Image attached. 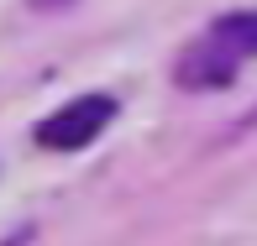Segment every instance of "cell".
Masks as SVG:
<instances>
[{
  "label": "cell",
  "mask_w": 257,
  "mask_h": 246,
  "mask_svg": "<svg viewBox=\"0 0 257 246\" xmlns=\"http://www.w3.org/2000/svg\"><path fill=\"white\" fill-rule=\"evenodd\" d=\"M21 241H27V230H21V236H11V241H6V246H21Z\"/></svg>",
  "instance_id": "3"
},
{
  "label": "cell",
  "mask_w": 257,
  "mask_h": 246,
  "mask_svg": "<svg viewBox=\"0 0 257 246\" xmlns=\"http://www.w3.org/2000/svg\"><path fill=\"white\" fill-rule=\"evenodd\" d=\"M110 115H115L110 95H79V100H68L63 110H53L48 121L37 126V142L48 152H79L110 126Z\"/></svg>",
  "instance_id": "2"
},
{
  "label": "cell",
  "mask_w": 257,
  "mask_h": 246,
  "mask_svg": "<svg viewBox=\"0 0 257 246\" xmlns=\"http://www.w3.org/2000/svg\"><path fill=\"white\" fill-rule=\"evenodd\" d=\"M247 58H257V11H231L179 53L173 79L184 89H226Z\"/></svg>",
  "instance_id": "1"
}]
</instances>
